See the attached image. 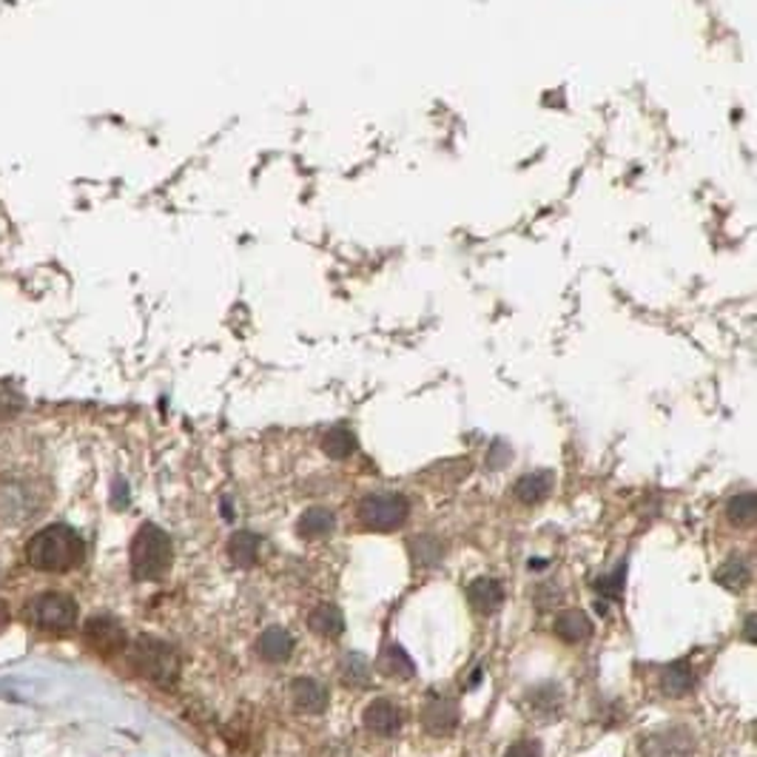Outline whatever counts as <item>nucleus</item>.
<instances>
[{
    "mask_svg": "<svg viewBox=\"0 0 757 757\" xmlns=\"http://www.w3.org/2000/svg\"><path fill=\"white\" fill-rule=\"evenodd\" d=\"M322 447H324V454L331 456V459L342 461L356 450V439H353V433H348V430H331L328 436H324Z\"/></svg>",
    "mask_w": 757,
    "mask_h": 757,
    "instance_id": "412c9836",
    "label": "nucleus"
},
{
    "mask_svg": "<svg viewBox=\"0 0 757 757\" xmlns=\"http://www.w3.org/2000/svg\"><path fill=\"white\" fill-rule=\"evenodd\" d=\"M504 757H541V746L535 740H519L504 751Z\"/></svg>",
    "mask_w": 757,
    "mask_h": 757,
    "instance_id": "5701e85b",
    "label": "nucleus"
},
{
    "mask_svg": "<svg viewBox=\"0 0 757 757\" xmlns=\"http://www.w3.org/2000/svg\"><path fill=\"white\" fill-rule=\"evenodd\" d=\"M376 667L385 672L387 678H413V672H416L411 655H407L399 643H387V647L382 649V655H378Z\"/></svg>",
    "mask_w": 757,
    "mask_h": 757,
    "instance_id": "dca6fc26",
    "label": "nucleus"
},
{
    "mask_svg": "<svg viewBox=\"0 0 757 757\" xmlns=\"http://www.w3.org/2000/svg\"><path fill=\"white\" fill-rule=\"evenodd\" d=\"M695 686V675L686 663H672L670 670L663 672V692L672 697H681Z\"/></svg>",
    "mask_w": 757,
    "mask_h": 757,
    "instance_id": "6ab92c4d",
    "label": "nucleus"
},
{
    "mask_svg": "<svg viewBox=\"0 0 757 757\" xmlns=\"http://www.w3.org/2000/svg\"><path fill=\"white\" fill-rule=\"evenodd\" d=\"M7 623H9V609H7V604L0 601V629H7Z\"/></svg>",
    "mask_w": 757,
    "mask_h": 757,
    "instance_id": "b1692460",
    "label": "nucleus"
},
{
    "mask_svg": "<svg viewBox=\"0 0 757 757\" xmlns=\"http://www.w3.org/2000/svg\"><path fill=\"white\" fill-rule=\"evenodd\" d=\"M553 473H530V476H521L519 481H515L513 493L515 499L521 501V504H539V501H544L550 495V490H553Z\"/></svg>",
    "mask_w": 757,
    "mask_h": 757,
    "instance_id": "ddd939ff",
    "label": "nucleus"
},
{
    "mask_svg": "<svg viewBox=\"0 0 757 757\" xmlns=\"http://www.w3.org/2000/svg\"><path fill=\"white\" fill-rule=\"evenodd\" d=\"M328 701H331L328 690L319 681H313V678H297L294 681V703H297V710L308 712V715H322L328 710Z\"/></svg>",
    "mask_w": 757,
    "mask_h": 757,
    "instance_id": "1a4fd4ad",
    "label": "nucleus"
},
{
    "mask_svg": "<svg viewBox=\"0 0 757 757\" xmlns=\"http://www.w3.org/2000/svg\"><path fill=\"white\" fill-rule=\"evenodd\" d=\"M171 539L157 524H142L131 541V573L137 582H160L171 569Z\"/></svg>",
    "mask_w": 757,
    "mask_h": 757,
    "instance_id": "f03ea898",
    "label": "nucleus"
},
{
    "mask_svg": "<svg viewBox=\"0 0 757 757\" xmlns=\"http://www.w3.org/2000/svg\"><path fill=\"white\" fill-rule=\"evenodd\" d=\"M422 724L433 737L450 735L459 726V706L454 701H447V697H433L425 706Z\"/></svg>",
    "mask_w": 757,
    "mask_h": 757,
    "instance_id": "6e6552de",
    "label": "nucleus"
},
{
    "mask_svg": "<svg viewBox=\"0 0 757 757\" xmlns=\"http://www.w3.org/2000/svg\"><path fill=\"white\" fill-rule=\"evenodd\" d=\"M83 555H86L83 539L63 524L34 533L26 544V562L43 573H68L83 562Z\"/></svg>",
    "mask_w": 757,
    "mask_h": 757,
    "instance_id": "f257e3e1",
    "label": "nucleus"
},
{
    "mask_svg": "<svg viewBox=\"0 0 757 757\" xmlns=\"http://www.w3.org/2000/svg\"><path fill=\"white\" fill-rule=\"evenodd\" d=\"M259 547H263V541H259L257 533H250V530H239V533L231 535V541H228L231 562L239 564V567H254L259 558Z\"/></svg>",
    "mask_w": 757,
    "mask_h": 757,
    "instance_id": "4468645a",
    "label": "nucleus"
},
{
    "mask_svg": "<svg viewBox=\"0 0 757 757\" xmlns=\"http://www.w3.org/2000/svg\"><path fill=\"white\" fill-rule=\"evenodd\" d=\"M257 652H259V658H263V661L282 663V661H288V658H291L294 638L288 636L285 629L270 627V629H265L263 636H259Z\"/></svg>",
    "mask_w": 757,
    "mask_h": 757,
    "instance_id": "9b49d317",
    "label": "nucleus"
},
{
    "mask_svg": "<svg viewBox=\"0 0 757 757\" xmlns=\"http://www.w3.org/2000/svg\"><path fill=\"white\" fill-rule=\"evenodd\" d=\"M333 527H337V515L328 508L305 510L302 519H299V535L302 539H324V535L333 533Z\"/></svg>",
    "mask_w": 757,
    "mask_h": 757,
    "instance_id": "2eb2a0df",
    "label": "nucleus"
},
{
    "mask_svg": "<svg viewBox=\"0 0 757 757\" xmlns=\"http://www.w3.org/2000/svg\"><path fill=\"white\" fill-rule=\"evenodd\" d=\"M86 641L103 658L117 655V652L126 649V629L115 618H92L86 623Z\"/></svg>",
    "mask_w": 757,
    "mask_h": 757,
    "instance_id": "423d86ee",
    "label": "nucleus"
},
{
    "mask_svg": "<svg viewBox=\"0 0 757 757\" xmlns=\"http://www.w3.org/2000/svg\"><path fill=\"white\" fill-rule=\"evenodd\" d=\"M371 678L373 667L365 655H359V652L345 655V661H342V681H345L348 686H353V690H367V686H371Z\"/></svg>",
    "mask_w": 757,
    "mask_h": 757,
    "instance_id": "a211bd4d",
    "label": "nucleus"
},
{
    "mask_svg": "<svg viewBox=\"0 0 757 757\" xmlns=\"http://www.w3.org/2000/svg\"><path fill=\"white\" fill-rule=\"evenodd\" d=\"M131 667L142 678H149L160 686H171L180 675V655L171 643L157 641V638H140V641L131 643Z\"/></svg>",
    "mask_w": 757,
    "mask_h": 757,
    "instance_id": "7ed1b4c3",
    "label": "nucleus"
},
{
    "mask_svg": "<svg viewBox=\"0 0 757 757\" xmlns=\"http://www.w3.org/2000/svg\"><path fill=\"white\" fill-rule=\"evenodd\" d=\"M467 598H470V607L476 609V612H495V609L501 607V601H504V589H501V584L495 582V578H476L470 587H467Z\"/></svg>",
    "mask_w": 757,
    "mask_h": 757,
    "instance_id": "f8f14e48",
    "label": "nucleus"
},
{
    "mask_svg": "<svg viewBox=\"0 0 757 757\" xmlns=\"http://www.w3.org/2000/svg\"><path fill=\"white\" fill-rule=\"evenodd\" d=\"M308 623H311L313 632H317V636H322V638H339L342 632H345L342 612H339L337 607H328V604H322V607L313 609L311 618H308Z\"/></svg>",
    "mask_w": 757,
    "mask_h": 757,
    "instance_id": "f3484780",
    "label": "nucleus"
},
{
    "mask_svg": "<svg viewBox=\"0 0 757 757\" xmlns=\"http://www.w3.org/2000/svg\"><path fill=\"white\" fill-rule=\"evenodd\" d=\"M555 636L562 638L564 643H584L593 638V621H589L587 612L582 609H567L562 616L555 618Z\"/></svg>",
    "mask_w": 757,
    "mask_h": 757,
    "instance_id": "9d476101",
    "label": "nucleus"
},
{
    "mask_svg": "<svg viewBox=\"0 0 757 757\" xmlns=\"http://www.w3.org/2000/svg\"><path fill=\"white\" fill-rule=\"evenodd\" d=\"M365 726L367 732H373L378 737L396 735L402 726V710L393 701H387V697H376L373 703H367Z\"/></svg>",
    "mask_w": 757,
    "mask_h": 757,
    "instance_id": "0eeeda50",
    "label": "nucleus"
},
{
    "mask_svg": "<svg viewBox=\"0 0 757 757\" xmlns=\"http://www.w3.org/2000/svg\"><path fill=\"white\" fill-rule=\"evenodd\" d=\"M411 513L407 499L399 493H373L362 499L359 504V521L362 527L376 530V533H391V530L402 527Z\"/></svg>",
    "mask_w": 757,
    "mask_h": 757,
    "instance_id": "20e7f679",
    "label": "nucleus"
},
{
    "mask_svg": "<svg viewBox=\"0 0 757 757\" xmlns=\"http://www.w3.org/2000/svg\"><path fill=\"white\" fill-rule=\"evenodd\" d=\"M23 612H26L29 623L41 629H54V632L72 629L77 621V604L61 593L34 595Z\"/></svg>",
    "mask_w": 757,
    "mask_h": 757,
    "instance_id": "39448f33",
    "label": "nucleus"
},
{
    "mask_svg": "<svg viewBox=\"0 0 757 757\" xmlns=\"http://www.w3.org/2000/svg\"><path fill=\"white\" fill-rule=\"evenodd\" d=\"M715 578L721 584H724V587L740 589L746 582H749V569H746L744 562H735V558H732L729 564H724V567L717 569Z\"/></svg>",
    "mask_w": 757,
    "mask_h": 757,
    "instance_id": "4be33fe9",
    "label": "nucleus"
},
{
    "mask_svg": "<svg viewBox=\"0 0 757 757\" xmlns=\"http://www.w3.org/2000/svg\"><path fill=\"white\" fill-rule=\"evenodd\" d=\"M757 519L755 493H740L729 501V521L735 527H751Z\"/></svg>",
    "mask_w": 757,
    "mask_h": 757,
    "instance_id": "aec40b11",
    "label": "nucleus"
}]
</instances>
